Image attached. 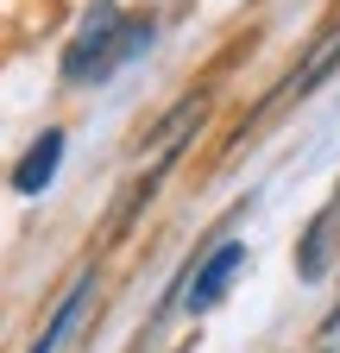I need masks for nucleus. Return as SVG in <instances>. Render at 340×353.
Segmentation results:
<instances>
[{
  "label": "nucleus",
  "mask_w": 340,
  "mask_h": 353,
  "mask_svg": "<svg viewBox=\"0 0 340 353\" xmlns=\"http://www.w3.org/2000/svg\"><path fill=\"white\" fill-rule=\"evenodd\" d=\"M202 120H208V95H189V101L170 108V120L145 139V145H151V158H145V170L133 176V183H126V196H120V208H114V221H107V240H120V234L145 214V202L158 196V183L170 176V164L183 158V145L195 139V126H202Z\"/></svg>",
  "instance_id": "1"
},
{
  "label": "nucleus",
  "mask_w": 340,
  "mask_h": 353,
  "mask_svg": "<svg viewBox=\"0 0 340 353\" xmlns=\"http://www.w3.org/2000/svg\"><path fill=\"white\" fill-rule=\"evenodd\" d=\"M120 38H126V19L114 0H95L82 13L70 51H63V82H101L107 70H120Z\"/></svg>",
  "instance_id": "3"
},
{
  "label": "nucleus",
  "mask_w": 340,
  "mask_h": 353,
  "mask_svg": "<svg viewBox=\"0 0 340 353\" xmlns=\"http://www.w3.org/2000/svg\"><path fill=\"white\" fill-rule=\"evenodd\" d=\"M89 296H95V272H82V278L70 284V296L57 303V316L45 322V334L32 341V353H57V347H63V334L76 328V316H82V309H89Z\"/></svg>",
  "instance_id": "7"
},
{
  "label": "nucleus",
  "mask_w": 340,
  "mask_h": 353,
  "mask_svg": "<svg viewBox=\"0 0 340 353\" xmlns=\"http://www.w3.org/2000/svg\"><path fill=\"white\" fill-rule=\"evenodd\" d=\"M334 246H340V183H334L328 208L303 228V240H296V278H321L328 259H334Z\"/></svg>",
  "instance_id": "4"
},
{
  "label": "nucleus",
  "mask_w": 340,
  "mask_h": 353,
  "mask_svg": "<svg viewBox=\"0 0 340 353\" xmlns=\"http://www.w3.org/2000/svg\"><path fill=\"white\" fill-rule=\"evenodd\" d=\"M334 328H340V303H334V316H328V322H321V334H334Z\"/></svg>",
  "instance_id": "8"
},
{
  "label": "nucleus",
  "mask_w": 340,
  "mask_h": 353,
  "mask_svg": "<svg viewBox=\"0 0 340 353\" xmlns=\"http://www.w3.org/2000/svg\"><path fill=\"white\" fill-rule=\"evenodd\" d=\"M334 70H340V13H334V19H328V26L315 32V44L303 51V63H296V70H290V76H284V82L271 88V95H265L259 108H252V114L240 120V132H233V145H246V139H252V132H259L265 120H277V114H284L290 101H303L309 88H315V82H328Z\"/></svg>",
  "instance_id": "2"
},
{
  "label": "nucleus",
  "mask_w": 340,
  "mask_h": 353,
  "mask_svg": "<svg viewBox=\"0 0 340 353\" xmlns=\"http://www.w3.org/2000/svg\"><path fill=\"white\" fill-rule=\"evenodd\" d=\"M240 265H246V246L240 240H227V246H215V252H208L202 265H195V284H189V309H195V316H202V309H215L221 296H227V278L240 272Z\"/></svg>",
  "instance_id": "5"
},
{
  "label": "nucleus",
  "mask_w": 340,
  "mask_h": 353,
  "mask_svg": "<svg viewBox=\"0 0 340 353\" xmlns=\"http://www.w3.org/2000/svg\"><path fill=\"white\" fill-rule=\"evenodd\" d=\"M57 164H63V132L45 126V139H32V152L13 164V190H19V196H38V190L57 176Z\"/></svg>",
  "instance_id": "6"
}]
</instances>
